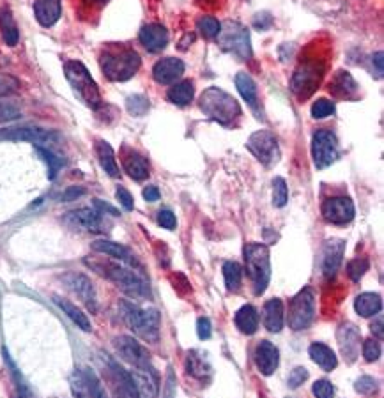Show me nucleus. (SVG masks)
<instances>
[{"mask_svg":"<svg viewBox=\"0 0 384 398\" xmlns=\"http://www.w3.org/2000/svg\"><path fill=\"white\" fill-rule=\"evenodd\" d=\"M83 264L92 269L94 272H98L99 277L107 278L117 289H121L124 294L133 297V299H135V297L137 299H143V297L149 296L148 283H145L139 272L133 268H130V266L119 264V262L103 259V257H85Z\"/></svg>","mask_w":384,"mask_h":398,"instance_id":"f257e3e1","label":"nucleus"},{"mask_svg":"<svg viewBox=\"0 0 384 398\" xmlns=\"http://www.w3.org/2000/svg\"><path fill=\"white\" fill-rule=\"evenodd\" d=\"M199 108L202 114L211 121L218 122L220 126L230 128L241 117V106L234 96L225 92L216 86H211L201 94L199 98Z\"/></svg>","mask_w":384,"mask_h":398,"instance_id":"f03ea898","label":"nucleus"},{"mask_svg":"<svg viewBox=\"0 0 384 398\" xmlns=\"http://www.w3.org/2000/svg\"><path fill=\"white\" fill-rule=\"evenodd\" d=\"M99 66L110 81H128L139 73L142 59L133 48L126 46H110L105 48L99 59Z\"/></svg>","mask_w":384,"mask_h":398,"instance_id":"7ed1b4c3","label":"nucleus"},{"mask_svg":"<svg viewBox=\"0 0 384 398\" xmlns=\"http://www.w3.org/2000/svg\"><path fill=\"white\" fill-rule=\"evenodd\" d=\"M64 74L70 81L71 89L77 94V98L89 108L98 110L101 106V92L92 74L80 61H68L64 64Z\"/></svg>","mask_w":384,"mask_h":398,"instance_id":"20e7f679","label":"nucleus"},{"mask_svg":"<svg viewBox=\"0 0 384 398\" xmlns=\"http://www.w3.org/2000/svg\"><path fill=\"white\" fill-rule=\"evenodd\" d=\"M121 313L130 329L142 340L156 344L160 340V312L154 308H139L128 301L121 303Z\"/></svg>","mask_w":384,"mask_h":398,"instance_id":"39448f33","label":"nucleus"},{"mask_svg":"<svg viewBox=\"0 0 384 398\" xmlns=\"http://www.w3.org/2000/svg\"><path fill=\"white\" fill-rule=\"evenodd\" d=\"M245 264L255 296H262L271 280V260L267 246L257 243L248 244L245 248Z\"/></svg>","mask_w":384,"mask_h":398,"instance_id":"423d86ee","label":"nucleus"},{"mask_svg":"<svg viewBox=\"0 0 384 398\" xmlns=\"http://www.w3.org/2000/svg\"><path fill=\"white\" fill-rule=\"evenodd\" d=\"M218 46L225 53L232 55L237 61L246 62L252 59V41H250V30L239 21L227 20L221 23L220 32L216 36Z\"/></svg>","mask_w":384,"mask_h":398,"instance_id":"0eeeda50","label":"nucleus"},{"mask_svg":"<svg viewBox=\"0 0 384 398\" xmlns=\"http://www.w3.org/2000/svg\"><path fill=\"white\" fill-rule=\"evenodd\" d=\"M0 140L2 142H30L36 147H50L61 140V135L54 130H45V128L20 126L0 130Z\"/></svg>","mask_w":384,"mask_h":398,"instance_id":"6e6552de","label":"nucleus"},{"mask_svg":"<svg viewBox=\"0 0 384 398\" xmlns=\"http://www.w3.org/2000/svg\"><path fill=\"white\" fill-rule=\"evenodd\" d=\"M315 317V294L310 287L299 290L289 303V326L294 331L307 329Z\"/></svg>","mask_w":384,"mask_h":398,"instance_id":"1a4fd4ad","label":"nucleus"},{"mask_svg":"<svg viewBox=\"0 0 384 398\" xmlns=\"http://www.w3.org/2000/svg\"><path fill=\"white\" fill-rule=\"evenodd\" d=\"M312 158L315 168L324 170L338 159V140L331 131L319 130L312 137Z\"/></svg>","mask_w":384,"mask_h":398,"instance_id":"9d476101","label":"nucleus"},{"mask_svg":"<svg viewBox=\"0 0 384 398\" xmlns=\"http://www.w3.org/2000/svg\"><path fill=\"white\" fill-rule=\"evenodd\" d=\"M246 149L257 158V161H261L266 167L276 163L278 158H280L276 135L271 133L270 130H259L250 135L248 142H246Z\"/></svg>","mask_w":384,"mask_h":398,"instance_id":"9b49d317","label":"nucleus"},{"mask_svg":"<svg viewBox=\"0 0 384 398\" xmlns=\"http://www.w3.org/2000/svg\"><path fill=\"white\" fill-rule=\"evenodd\" d=\"M114 347H115V350H117L119 356H121V359L130 363L131 366H135L137 370L152 368L149 352L140 346L135 338L126 337V335H121V337L114 338Z\"/></svg>","mask_w":384,"mask_h":398,"instance_id":"f8f14e48","label":"nucleus"},{"mask_svg":"<svg viewBox=\"0 0 384 398\" xmlns=\"http://www.w3.org/2000/svg\"><path fill=\"white\" fill-rule=\"evenodd\" d=\"M71 384V393L74 397H92V398H103L105 397V390H103V384L99 381L98 375L94 374L92 368H77L71 374L70 377Z\"/></svg>","mask_w":384,"mask_h":398,"instance_id":"ddd939ff","label":"nucleus"},{"mask_svg":"<svg viewBox=\"0 0 384 398\" xmlns=\"http://www.w3.org/2000/svg\"><path fill=\"white\" fill-rule=\"evenodd\" d=\"M61 280L78 299H82V303L87 306L89 312L94 313L98 310V297H96L94 285L85 275H82V272H65L61 277Z\"/></svg>","mask_w":384,"mask_h":398,"instance_id":"4468645a","label":"nucleus"},{"mask_svg":"<svg viewBox=\"0 0 384 398\" xmlns=\"http://www.w3.org/2000/svg\"><path fill=\"white\" fill-rule=\"evenodd\" d=\"M354 215V203L349 197H331L323 202V216L327 223L347 225Z\"/></svg>","mask_w":384,"mask_h":398,"instance_id":"2eb2a0df","label":"nucleus"},{"mask_svg":"<svg viewBox=\"0 0 384 398\" xmlns=\"http://www.w3.org/2000/svg\"><path fill=\"white\" fill-rule=\"evenodd\" d=\"M64 221L70 225L74 230H85V232H94L99 234L103 232V218L101 212L98 209L92 208H80L74 209V211L65 212Z\"/></svg>","mask_w":384,"mask_h":398,"instance_id":"dca6fc26","label":"nucleus"},{"mask_svg":"<svg viewBox=\"0 0 384 398\" xmlns=\"http://www.w3.org/2000/svg\"><path fill=\"white\" fill-rule=\"evenodd\" d=\"M103 358H105V363H107V372L110 375V381L114 382L115 393L121 395V397H139V391H137L131 372L124 370L108 354H103Z\"/></svg>","mask_w":384,"mask_h":398,"instance_id":"f3484780","label":"nucleus"},{"mask_svg":"<svg viewBox=\"0 0 384 398\" xmlns=\"http://www.w3.org/2000/svg\"><path fill=\"white\" fill-rule=\"evenodd\" d=\"M336 340H338L342 356L347 363H354L360 358L361 350V333L354 324H342L336 331Z\"/></svg>","mask_w":384,"mask_h":398,"instance_id":"a211bd4d","label":"nucleus"},{"mask_svg":"<svg viewBox=\"0 0 384 398\" xmlns=\"http://www.w3.org/2000/svg\"><path fill=\"white\" fill-rule=\"evenodd\" d=\"M321 77H323V73H321L317 64H314V62L301 64L292 77V90L301 98H307L308 94L314 92L315 86L321 81Z\"/></svg>","mask_w":384,"mask_h":398,"instance_id":"6ab92c4d","label":"nucleus"},{"mask_svg":"<svg viewBox=\"0 0 384 398\" xmlns=\"http://www.w3.org/2000/svg\"><path fill=\"white\" fill-rule=\"evenodd\" d=\"M343 252H345V241L342 239H327L323 248V260H321V269L326 278H333L338 271L340 264L343 260Z\"/></svg>","mask_w":384,"mask_h":398,"instance_id":"aec40b11","label":"nucleus"},{"mask_svg":"<svg viewBox=\"0 0 384 398\" xmlns=\"http://www.w3.org/2000/svg\"><path fill=\"white\" fill-rule=\"evenodd\" d=\"M92 250H94L96 253H101V255H108L115 260H121L123 264L130 266V268L133 269L140 268L139 260H137V257L133 255V252L121 243H115V241L108 239H99L92 243Z\"/></svg>","mask_w":384,"mask_h":398,"instance_id":"412c9836","label":"nucleus"},{"mask_svg":"<svg viewBox=\"0 0 384 398\" xmlns=\"http://www.w3.org/2000/svg\"><path fill=\"white\" fill-rule=\"evenodd\" d=\"M184 74V62L176 57L161 59L152 68V77L161 86H172Z\"/></svg>","mask_w":384,"mask_h":398,"instance_id":"4be33fe9","label":"nucleus"},{"mask_svg":"<svg viewBox=\"0 0 384 398\" xmlns=\"http://www.w3.org/2000/svg\"><path fill=\"white\" fill-rule=\"evenodd\" d=\"M254 358L259 372H261L262 375H271L274 374V370L278 368L280 352H278V349L270 340H261L257 344V347H255Z\"/></svg>","mask_w":384,"mask_h":398,"instance_id":"5701e85b","label":"nucleus"},{"mask_svg":"<svg viewBox=\"0 0 384 398\" xmlns=\"http://www.w3.org/2000/svg\"><path fill=\"white\" fill-rule=\"evenodd\" d=\"M139 39L148 52L158 53L161 52V50H165V46H167L168 30L160 23L143 25L139 34Z\"/></svg>","mask_w":384,"mask_h":398,"instance_id":"b1692460","label":"nucleus"},{"mask_svg":"<svg viewBox=\"0 0 384 398\" xmlns=\"http://www.w3.org/2000/svg\"><path fill=\"white\" fill-rule=\"evenodd\" d=\"M62 14V0H36L34 2V17L37 23L50 29L54 27Z\"/></svg>","mask_w":384,"mask_h":398,"instance_id":"393cba45","label":"nucleus"},{"mask_svg":"<svg viewBox=\"0 0 384 398\" xmlns=\"http://www.w3.org/2000/svg\"><path fill=\"white\" fill-rule=\"evenodd\" d=\"M123 168L131 179L135 181H143L149 177V163L148 159L143 158L142 155H139L137 150L124 149L123 156Z\"/></svg>","mask_w":384,"mask_h":398,"instance_id":"a878e982","label":"nucleus"},{"mask_svg":"<svg viewBox=\"0 0 384 398\" xmlns=\"http://www.w3.org/2000/svg\"><path fill=\"white\" fill-rule=\"evenodd\" d=\"M331 94H335L338 98H345V99H354L358 96V83L352 78L351 73L347 71H338V73L333 77L330 86Z\"/></svg>","mask_w":384,"mask_h":398,"instance_id":"bb28decb","label":"nucleus"},{"mask_svg":"<svg viewBox=\"0 0 384 398\" xmlns=\"http://www.w3.org/2000/svg\"><path fill=\"white\" fill-rule=\"evenodd\" d=\"M264 326L271 333H280L283 328V303L282 299H270L264 305Z\"/></svg>","mask_w":384,"mask_h":398,"instance_id":"cd10ccee","label":"nucleus"},{"mask_svg":"<svg viewBox=\"0 0 384 398\" xmlns=\"http://www.w3.org/2000/svg\"><path fill=\"white\" fill-rule=\"evenodd\" d=\"M308 354H310L312 361L315 365H319L324 372H333L338 365V358H336V354L333 352V349H330L324 344H312L310 349H308Z\"/></svg>","mask_w":384,"mask_h":398,"instance_id":"c85d7f7f","label":"nucleus"},{"mask_svg":"<svg viewBox=\"0 0 384 398\" xmlns=\"http://www.w3.org/2000/svg\"><path fill=\"white\" fill-rule=\"evenodd\" d=\"M131 375H133L139 395H142V397H156L158 395V379H156L154 368L135 370Z\"/></svg>","mask_w":384,"mask_h":398,"instance_id":"c756f323","label":"nucleus"},{"mask_svg":"<svg viewBox=\"0 0 384 398\" xmlns=\"http://www.w3.org/2000/svg\"><path fill=\"white\" fill-rule=\"evenodd\" d=\"M0 32H2V39L8 46H17L20 41V30L14 21V17L9 8L0 9Z\"/></svg>","mask_w":384,"mask_h":398,"instance_id":"7c9ffc66","label":"nucleus"},{"mask_svg":"<svg viewBox=\"0 0 384 398\" xmlns=\"http://www.w3.org/2000/svg\"><path fill=\"white\" fill-rule=\"evenodd\" d=\"M96 156H98V161L103 170L107 172L110 177H119L121 175L117 159H115V152L110 147V143L105 142V140H98L96 142Z\"/></svg>","mask_w":384,"mask_h":398,"instance_id":"2f4dec72","label":"nucleus"},{"mask_svg":"<svg viewBox=\"0 0 384 398\" xmlns=\"http://www.w3.org/2000/svg\"><path fill=\"white\" fill-rule=\"evenodd\" d=\"M193 96H195V87L192 80L176 81L167 92L168 101L177 106H188L193 101Z\"/></svg>","mask_w":384,"mask_h":398,"instance_id":"473e14b6","label":"nucleus"},{"mask_svg":"<svg viewBox=\"0 0 384 398\" xmlns=\"http://www.w3.org/2000/svg\"><path fill=\"white\" fill-rule=\"evenodd\" d=\"M54 303L65 313V315H68V317L71 319V321L74 322V324L78 326V328L82 329V331H87V333H89L90 329H92L89 317H87V313H83L82 310L74 305V303H71V301L64 299V297H59V296L54 297Z\"/></svg>","mask_w":384,"mask_h":398,"instance_id":"72a5a7b5","label":"nucleus"},{"mask_svg":"<svg viewBox=\"0 0 384 398\" xmlns=\"http://www.w3.org/2000/svg\"><path fill=\"white\" fill-rule=\"evenodd\" d=\"M381 308H383V299L379 294L365 292L360 294L354 301V310L361 317H374L381 312Z\"/></svg>","mask_w":384,"mask_h":398,"instance_id":"f704fd0d","label":"nucleus"},{"mask_svg":"<svg viewBox=\"0 0 384 398\" xmlns=\"http://www.w3.org/2000/svg\"><path fill=\"white\" fill-rule=\"evenodd\" d=\"M234 321L237 329L245 335H254L259 329V313L252 305H245L237 310Z\"/></svg>","mask_w":384,"mask_h":398,"instance_id":"c9c22d12","label":"nucleus"},{"mask_svg":"<svg viewBox=\"0 0 384 398\" xmlns=\"http://www.w3.org/2000/svg\"><path fill=\"white\" fill-rule=\"evenodd\" d=\"M186 374L192 375L193 379H205L211 374V365L204 358V354L199 350H190L186 356Z\"/></svg>","mask_w":384,"mask_h":398,"instance_id":"e433bc0d","label":"nucleus"},{"mask_svg":"<svg viewBox=\"0 0 384 398\" xmlns=\"http://www.w3.org/2000/svg\"><path fill=\"white\" fill-rule=\"evenodd\" d=\"M236 87L241 94V98L248 103L250 106H257V86H255L254 78L248 73H237L236 74Z\"/></svg>","mask_w":384,"mask_h":398,"instance_id":"4c0bfd02","label":"nucleus"},{"mask_svg":"<svg viewBox=\"0 0 384 398\" xmlns=\"http://www.w3.org/2000/svg\"><path fill=\"white\" fill-rule=\"evenodd\" d=\"M223 278L225 285L230 292H237L241 289V280H243V269L237 262H225L223 264Z\"/></svg>","mask_w":384,"mask_h":398,"instance_id":"58836bf2","label":"nucleus"},{"mask_svg":"<svg viewBox=\"0 0 384 398\" xmlns=\"http://www.w3.org/2000/svg\"><path fill=\"white\" fill-rule=\"evenodd\" d=\"M36 149H37V152H39V156L43 158V161L48 165V177L50 179H55V175L59 174V170L64 167L65 159L55 155L54 150L50 149V147H36Z\"/></svg>","mask_w":384,"mask_h":398,"instance_id":"ea45409f","label":"nucleus"},{"mask_svg":"<svg viewBox=\"0 0 384 398\" xmlns=\"http://www.w3.org/2000/svg\"><path fill=\"white\" fill-rule=\"evenodd\" d=\"M220 27L221 23L213 17H202L201 20L196 21V29L201 30V34L205 39H216Z\"/></svg>","mask_w":384,"mask_h":398,"instance_id":"a19ab883","label":"nucleus"},{"mask_svg":"<svg viewBox=\"0 0 384 398\" xmlns=\"http://www.w3.org/2000/svg\"><path fill=\"white\" fill-rule=\"evenodd\" d=\"M289 200V188L283 177H274L273 179V206L274 208H283Z\"/></svg>","mask_w":384,"mask_h":398,"instance_id":"79ce46f5","label":"nucleus"},{"mask_svg":"<svg viewBox=\"0 0 384 398\" xmlns=\"http://www.w3.org/2000/svg\"><path fill=\"white\" fill-rule=\"evenodd\" d=\"M370 268V262H368L367 257H356L347 264V275L352 281H360L361 277Z\"/></svg>","mask_w":384,"mask_h":398,"instance_id":"37998d69","label":"nucleus"},{"mask_svg":"<svg viewBox=\"0 0 384 398\" xmlns=\"http://www.w3.org/2000/svg\"><path fill=\"white\" fill-rule=\"evenodd\" d=\"M128 112L131 115H137V117H142V115L148 114L149 110V99L142 94H135V96H130L126 101Z\"/></svg>","mask_w":384,"mask_h":398,"instance_id":"c03bdc74","label":"nucleus"},{"mask_svg":"<svg viewBox=\"0 0 384 398\" xmlns=\"http://www.w3.org/2000/svg\"><path fill=\"white\" fill-rule=\"evenodd\" d=\"M335 110H336L335 103L330 101V99H326V98H321L312 105L310 112L314 119H326V117H330V115L335 114Z\"/></svg>","mask_w":384,"mask_h":398,"instance_id":"a18cd8bd","label":"nucleus"},{"mask_svg":"<svg viewBox=\"0 0 384 398\" xmlns=\"http://www.w3.org/2000/svg\"><path fill=\"white\" fill-rule=\"evenodd\" d=\"M18 89H20V81H18V78H14L12 74L0 73V99L12 96L14 92H18Z\"/></svg>","mask_w":384,"mask_h":398,"instance_id":"49530a36","label":"nucleus"},{"mask_svg":"<svg viewBox=\"0 0 384 398\" xmlns=\"http://www.w3.org/2000/svg\"><path fill=\"white\" fill-rule=\"evenodd\" d=\"M20 117H21V110L18 108L14 103L0 101V124L17 121V119H20Z\"/></svg>","mask_w":384,"mask_h":398,"instance_id":"de8ad7c7","label":"nucleus"},{"mask_svg":"<svg viewBox=\"0 0 384 398\" xmlns=\"http://www.w3.org/2000/svg\"><path fill=\"white\" fill-rule=\"evenodd\" d=\"M381 356V347H379V341L377 340H372V338H368V340L363 341V358L365 361L368 363H374L377 361Z\"/></svg>","mask_w":384,"mask_h":398,"instance_id":"09e8293b","label":"nucleus"},{"mask_svg":"<svg viewBox=\"0 0 384 398\" xmlns=\"http://www.w3.org/2000/svg\"><path fill=\"white\" fill-rule=\"evenodd\" d=\"M377 384H379V382H377L374 377L363 375V377H360L358 381H356L354 390L360 395H372L377 391Z\"/></svg>","mask_w":384,"mask_h":398,"instance_id":"8fccbe9b","label":"nucleus"},{"mask_svg":"<svg viewBox=\"0 0 384 398\" xmlns=\"http://www.w3.org/2000/svg\"><path fill=\"white\" fill-rule=\"evenodd\" d=\"M312 393L319 398H330L335 395V386L326 379H321V381H315V384L312 386Z\"/></svg>","mask_w":384,"mask_h":398,"instance_id":"3c124183","label":"nucleus"},{"mask_svg":"<svg viewBox=\"0 0 384 398\" xmlns=\"http://www.w3.org/2000/svg\"><path fill=\"white\" fill-rule=\"evenodd\" d=\"M4 358H6V363H8V366L11 368V374H12V379H14V386L18 388V395H30V391L27 390V386H25V382H23V379H21V375H20V372H18V368L14 366V363L11 361V358H9V354L6 352L4 350Z\"/></svg>","mask_w":384,"mask_h":398,"instance_id":"603ef678","label":"nucleus"},{"mask_svg":"<svg viewBox=\"0 0 384 398\" xmlns=\"http://www.w3.org/2000/svg\"><path fill=\"white\" fill-rule=\"evenodd\" d=\"M307 379H308V370L305 368V366H298V368H294L290 372L289 388L290 390H296V388H299L301 384H305Z\"/></svg>","mask_w":384,"mask_h":398,"instance_id":"864d4df0","label":"nucleus"},{"mask_svg":"<svg viewBox=\"0 0 384 398\" xmlns=\"http://www.w3.org/2000/svg\"><path fill=\"white\" fill-rule=\"evenodd\" d=\"M158 225L167 228V230H174L177 225L176 215H174L170 209H161V211L158 212Z\"/></svg>","mask_w":384,"mask_h":398,"instance_id":"5fc2aeb1","label":"nucleus"},{"mask_svg":"<svg viewBox=\"0 0 384 398\" xmlns=\"http://www.w3.org/2000/svg\"><path fill=\"white\" fill-rule=\"evenodd\" d=\"M211 331L213 329H211V321L208 317H201L196 321V335L201 340H208L211 337Z\"/></svg>","mask_w":384,"mask_h":398,"instance_id":"6e6d98bb","label":"nucleus"},{"mask_svg":"<svg viewBox=\"0 0 384 398\" xmlns=\"http://www.w3.org/2000/svg\"><path fill=\"white\" fill-rule=\"evenodd\" d=\"M117 200L121 202V206H123L126 211H133V206H135V203H133V197H131V193L126 190V188L121 186L117 188Z\"/></svg>","mask_w":384,"mask_h":398,"instance_id":"4d7b16f0","label":"nucleus"},{"mask_svg":"<svg viewBox=\"0 0 384 398\" xmlns=\"http://www.w3.org/2000/svg\"><path fill=\"white\" fill-rule=\"evenodd\" d=\"M82 195H85V190L82 186H71L64 191L62 195V202H71V200L80 199Z\"/></svg>","mask_w":384,"mask_h":398,"instance_id":"13d9d810","label":"nucleus"},{"mask_svg":"<svg viewBox=\"0 0 384 398\" xmlns=\"http://www.w3.org/2000/svg\"><path fill=\"white\" fill-rule=\"evenodd\" d=\"M271 23H273V18H271L270 14H267V12H259L257 17H255V20H254L255 29L266 30L267 27H271Z\"/></svg>","mask_w":384,"mask_h":398,"instance_id":"bf43d9fd","label":"nucleus"},{"mask_svg":"<svg viewBox=\"0 0 384 398\" xmlns=\"http://www.w3.org/2000/svg\"><path fill=\"white\" fill-rule=\"evenodd\" d=\"M142 195L148 202H158V200H160V190L156 186H148L142 191Z\"/></svg>","mask_w":384,"mask_h":398,"instance_id":"052dcab7","label":"nucleus"},{"mask_svg":"<svg viewBox=\"0 0 384 398\" xmlns=\"http://www.w3.org/2000/svg\"><path fill=\"white\" fill-rule=\"evenodd\" d=\"M94 208L98 209L99 212H110L112 216H119V211L115 208H112L110 203H107V202H103V200H99V199H96L94 200Z\"/></svg>","mask_w":384,"mask_h":398,"instance_id":"680f3d73","label":"nucleus"},{"mask_svg":"<svg viewBox=\"0 0 384 398\" xmlns=\"http://www.w3.org/2000/svg\"><path fill=\"white\" fill-rule=\"evenodd\" d=\"M370 331L376 335L377 340H381V338H383V317H377V321L370 324Z\"/></svg>","mask_w":384,"mask_h":398,"instance_id":"e2e57ef3","label":"nucleus"},{"mask_svg":"<svg viewBox=\"0 0 384 398\" xmlns=\"http://www.w3.org/2000/svg\"><path fill=\"white\" fill-rule=\"evenodd\" d=\"M374 66H377V73H379V77H383V52H377L374 55Z\"/></svg>","mask_w":384,"mask_h":398,"instance_id":"0e129e2a","label":"nucleus"},{"mask_svg":"<svg viewBox=\"0 0 384 398\" xmlns=\"http://www.w3.org/2000/svg\"><path fill=\"white\" fill-rule=\"evenodd\" d=\"M89 2H92V4H107V2H110V0H89Z\"/></svg>","mask_w":384,"mask_h":398,"instance_id":"69168bd1","label":"nucleus"}]
</instances>
